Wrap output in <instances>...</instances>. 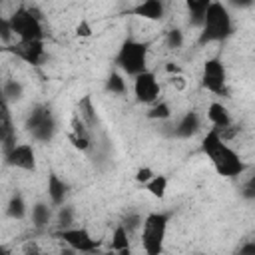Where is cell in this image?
<instances>
[{
  "mask_svg": "<svg viewBox=\"0 0 255 255\" xmlns=\"http://www.w3.org/2000/svg\"><path fill=\"white\" fill-rule=\"evenodd\" d=\"M56 237L62 239L68 247L76 249L78 253H98L100 241L94 239L86 229L82 227H68V229H58Z\"/></svg>",
  "mask_w": 255,
  "mask_h": 255,
  "instance_id": "8",
  "label": "cell"
},
{
  "mask_svg": "<svg viewBox=\"0 0 255 255\" xmlns=\"http://www.w3.org/2000/svg\"><path fill=\"white\" fill-rule=\"evenodd\" d=\"M24 253H26V255H44L36 243H28V245H26V249H24Z\"/></svg>",
  "mask_w": 255,
  "mask_h": 255,
  "instance_id": "36",
  "label": "cell"
},
{
  "mask_svg": "<svg viewBox=\"0 0 255 255\" xmlns=\"http://www.w3.org/2000/svg\"><path fill=\"white\" fill-rule=\"evenodd\" d=\"M82 120H84V124L92 129V128H96L98 126V114H96V106H94V102H92V96L88 94V96H84L80 102H78V112H76Z\"/></svg>",
  "mask_w": 255,
  "mask_h": 255,
  "instance_id": "19",
  "label": "cell"
},
{
  "mask_svg": "<svg viewBox=\"0 0 255 255\" xmlns=\"http://www.w3.org/2000/svg\"><path fill=\"white\" fill-rule=\"evenodd\" d=\"M201 151L207 155L215 171L223 177H239L247 171V163L241 159V155L219 135L217 129H209L201 139Z\"/></svg>",
  "mask_w": 255,
  "mask_h": 255,
  "instance_id": "1",
  "label": "cell"
},
{
  "mask_svg": "<svg viewBox=\"0 0 255 255\" xmlns=\"http://www.w3.org/2000/svg\"><path fill=\"white\" fill-rule=\"evenodd\" d=\"M68 137H70V143L80 151H88L90 145H92V137H80V135H74V133H70Z\"/></svg>",
  "mask_w": 255,
  "mask_h": 255,
  "instance_id": "31",
  "label": "cell"
},
{
  "mask_svg": "<svg viewBox=\"0 0 255 255\" xmlns=\"http://www.w3.org/2000/svg\"><path fill=\"white\" fill-rule=\"evenodd\" d=\"M129 14L139 16V18H143V20L157 22V20L163 18V14H165V6H163L161 0H145V2L135 4V6L129 10Z\"/></svg>",
  "mask_w": 255,
  "mask_h": 255,
  "instance_id": "15",
  "label": "cell"
},
{
  "mask_svg": "<svg viewBox=\"0 0 255 255\" xmlns=\"http://www.w3.org/2000/svg\"><path fill=\"white\" fill-rule=\"evenodd\" d=\"M149 120H159V122H167L171 118V106L167 102H155L149 112H147Z\"/></svg>",
  "mask_w": 255,
  "mask_h": 255,
  "instance_id": "25",
  "label": "cell"
},
{
  "mask_svg": "<svg viewBox=\"0 0 255 255\" xmlns=\"http://www.w3.org/2000/svg\"><path fill=\"white\" fill-rule=\"evenodd\" d=\"M104 255H131V247L129 249H122V251H108V253H104Z\"/></svg>",
  "mask_w": 255,
  "mask_h": 255,
  "instance_id": "38",
  "label": "cell"
},
{
  "mask_svg": "<svg viewBox=\"0 0 255 255\" xmlns=\"http://www.w3.org/2000/svg\"><path fill=\"white\" fill-rule=\"evenodd\" d=\"M24 128L26 131L36 139V141H44L48 143L54 135H56V118H54V112L48 104H38L30 110L26 122H24Z\"/></svg>",
  "mask_w": 255,
  "mask_h": 255,
  "instance_id": "6",
  "label": "cell"
},
{
  "mask_svg": "<svg viewBox=\"0 0 255 255\" xmlns=\"http://www.w3.org/2000/svg\"><path fill=\"white\" fill-rule=\"evenodd\" d=\"M22 96H24V86L18 80H6L2 84V102L12 104V102L22 100Z\"/></svg>",
  "mask_w": 255,
  "mask_h": 255,
  "instance_id": "21",
  "label": "cell"
},
{
  "mask_svg": "<svg viewBox=\"0 0 255 255\" xmlns=\"http://www.w3.org/2000/svg\"><path fill=\"white\" fill-rule=\"evenodd\" d=\"M52 205L44 203V201H38L32 205V211H30V217H32V225L36 229H46L52 221Z\"/></svg>",
  "mask_w": 255,
  "mask_h": 255,
  "instance_id": "18",
  "label": "cell"
},
{
  "mask_svg": "<svg viewBox=\"0 0 255 255\" xmlns=\"http://www.w3.org/2000/svg\"><path fill=\"white\" fill-rule=\"evenodd\" d=\"M151 197H155V199H163L165 197V191H167V175H157L155 173V177L153 179H149L145 185H141Z\"/></svg>",
  "mask_w": 255,
  "mask_h": 255,
  "instance_id": "22",
  "label": "cell"
},
{
  "mask_svg": "<svg viewBox=\"0 0 255 255\" xmlns=\"http://www.w3.org/2000/svg\"><path fill=\"white\" fill-rule=\"evenodd\" d=\"M8 52H12L16 58L24 60L30 66H40L46 60V48H44V40L40 42H18L10 48H6Z\"/></svg>",
  "mask_w": 255,
  "mask_h": 255,
  "instance_id": "11",
  "label": "cell"
},
{
  "mask_svg": "<svg viewBox=\"0 0 255 255\" xmlns=\"http://www.w3.org/2000/svg\"><path fill=\"white\" fill-rule=\"evenodd\" d=\"M126 90H128V86H126L124 74L114 70V72L106 78V92L116 94V96H122V94H126Z\"/></svg>",
  "mask_w": 255,
  "mask_h": 255,
  "instance_id": "24",
  "label": "cell"
},
{
  "mask_svg": "<svg viewBox=\"0 0 255 255\" xmlns=\"http://www.w3.org/2000/svg\"><path fill=\"white\" fill-rule=\"evenodd\" d=\"M165 70H167V72H171V74H175V76H179V68H177V66H173V64H167V66H165Z\"/></svg>",
  "mask_w": 255,
  "mask_h": 255,
  "instance_id": "39",
  "label": "cell"
},
{
  "mask_svg": "<svg viewBox=\"0 0 255 255\" xmlns=\"http://www.w3.org/2000/svg\"><path fill=\"white\" fill-rule=\"evenodd\" d=\"M241 197L247 199V201H255V171L241 185Z\"/></svg>",
  "mask_w": 255,
  "mask_h": 255,
  "instance_id": "29",
  "label": "cell"
},
{
  "mask_svg": "<svg viewBox=\"0 0 255 255\" xmlns=\"http://www.w3.org/2000/svg\"><path fill=\"white\" fill-rule=\"evenodd\" d=\"M122 225L126 227V231L131 235L133 231H141V225H143V219H141V215L139 213H128L126 217H124V221H122Z\"/></svg>",
  "mask_w": 255,
  "mask_h": 255,
  "instance_id": "28",
  "label": "cell"
},
{
  "mask_svg": "<svg viewBox=\"0 0 255 255\" xmlns=\"http://www.w3.org/2000/svg\"><path fill=\"white\" fill-rule=\"evenodd\" d=\"M46 191H48V199H50V205L52 207H62L64 201H66V195L70 191V185L58 177V173H48V185H46Z\"/></svg>",
  "mask_w": 255,
  "mask_h": 255,
  "instance_id": "14",
  "label": "cell"
},
{
  "mask_svg": "<svg viewBox=\"0 0 255 255\" xmlns=\"http://www.w3.org/2000/svg\"><path fill=\"white\" fill-rule=\"evenodd\" d=\"M133 96L139 104H155L159 98V82L155 72L147 70L133 78Z\"/></svg>",
  "mask_w": 255,
  "mask_h": 255,
  "instance_id": "9",
  "label": "cell"
},
{
  "mask_svg": "<svg viewBox=\"0 0 255 255\" xmlns=\"http://www.w3.org/2000/svg\"><path fill=\"white\" fill-rule=\"evenodd\" d=\"M153 177H155V173H153V169L147 167V165H145V167H139V169L135 171V181H137L139 185H145V183H147L149 179H153Z\"/></svg>",
  "mask_w": 255,
  "mask_h": 255,
  "instance_id": "32",
  "label": "cell"
},
{
  "mask_svg": "<svg viewBox=\"0 0 255 255\" xmlns=\"http://www.w3.org/2000/svg\"><path fill=\"white\" fill-rule=\"evenodd\" d=\"M235 255H255V239L253 241H245L237 251Z\"/></svg>",
  "mask_w": 255,
  "mask_h": 255,
  "instance_id": "33",
  "label": "cell"
},
{
  "mask_svg": "<svg viewBox=\"0 0 255 255\" xmlns=\"http://www.w3.org/2000/svg\"><path fill=\"white\" fill-rule=\"evenodd\" d=\"M76 34H78L80 38H86V36H90V34H92V26H90L86 20H82V22L76 26Z\"/></svg>",
  "mask_w": 255,
  "mask_h": 255,
  "instance_id": "34",
  "label": "cell"
},
{
  "mask_svg": "<svg viewBox=\"0 0 255 255\" xmlns=\"http://www.w3.org/2000/svg\"><path fill=\"white\" fill-rule=\"evenodd\" d=\"M169 219H171V213L167 211H153L143 217L139 241H141V249L145 255H163Z\"/></svg>",
  "mask_w": 255,
  "mask_h": 255,
  "instance_id": "3",
  "label": "cell"
},
{
  "mask_svg": "<svg viewBox=\"0 0 255 255\" xmlns=\"http://www.w3.org/2000/svg\"><path fill=\"white\" fill-rule=\"evenodd\" d=\"M147 42H139L133 38H128L122 42L118 54H116V66L122 74L137 78L139 74L147 72Z\"/></svg>",
  "mask_w": 255,
  "mask_h": 255,
  "instance_id": "4",
  "label": "cell"
},
{
  "mask_svg": "<svg viewBox=\"0 0 255 255\" xmlns=\"http://www.w3.org/2000/svg\"><path fill=\"white\" fill-rule=\"evenodd\" d=\"M58 255H78V251L66 245V247H62V249H60V253H58Z\"/></svg>",
  "mask_w": 255,
  "mask_h": 255,
  "instance_id": "37",
  "label": "cell"
},
{
  "mask_svg": "<svg viewBox=\"0 0 255 255\" xmlns=\"http://www.w3.org/2000/svg\"><path fill=\"white\" fill-rule=\"evenodd\" d=\"M201 86L203 90L215 96H227V72L219 58H209L201 70Z\"/></svg>",
  "mask_w": 255,
  "mask_h": 255,
  "instance_id": "7",
  "label": "cell"
},
{
  "mask_svg": "<svg viewBox=\"0 0 255 255\" xmlns=\"http://www.w3.org/2000/svg\"><path fill=\"white\" fill-rule=\"evenodd\" d=\"M110 249L112 251H122V249H129V233L126 231V227L120 223L110 239Z\"/></svg>",
  "mask_w": 255,
  "mask_h": 255,
  "instance_id": "23",
  "label": "cell"
},
{
  "mask_svg": "<svg viewBox=\"0 0 255 255\" xmlns=\"http://www.w3.org/2000/svg\"><path fill=\"white\" fill-rule=\"evenodd\" d=\"M183 32L179 30V28H171L167 34H165V46L169 48V50H179L181 46H183Z\"/></svg>",
  "mask_w": 255,
  "mask_h": 255,
  "instance_id": "27",
  "label": "cell"
},
{
  "mask_svg": "<svg viewBox=\"0 0 255 255\" xmlns=\"http://www.w3.org/2000/svg\"><path fill=\"white\" fill-rule=\"evenodd\" d=\"M197 255H201V253H197Z\"/></svg>",
  "mask_w": 255,
  "mask_h": 255,
  "instance_id": "41",
  "label": "cell"
},
{
  "mask_svg": "<svg viewBox=\"0 0 255 255\" xmlns=\"http://www.w3.org/2000/svg\"><path fill=\"white\" fill-rule=\"evenodd\" d=\"M26 213H28V209H26V201H24L22 193H20V191H14V193L10 195V199H8L6 215H8L10 219H24Z\"/></svg>",
  "mask_w": 255,
  "mask_h": 255,
  "instance_id": "20",
  "label": "cell"
},
{
  "mask_svg": "<svg viewBox=\"0 0 255 255\" xmlns=\"http://www.w3.org/2000/svg\"><path fill=\"white\" fill-rule=\"evenodd\" d=\"M0 141H2V153L6 155L8 151H12L18 141H16V128L12 122V114H10V104L2 102V120H0Z\"/></svg>",
  "mask_w": 255,
  "mask_h": 255,
  "instance_id": "13",
  "label": "cell"
},
{
  "mask_svg": "<svg viewBox=\"0 0 255 255\" xmlns=\"http://www.w3.org/2000/svg\"><path fill=\"white\" fill-rule=\"evenodd\" d=\"M207 120L211 122L213 129H217V131H221V129H225V128H229V126H233V120H231L229 110H227L223 104H219V102L209 104V108H207Z\"/></svg>",
  "mask_w": 255,
  "mask_h": 255,
  "instance_id": "16",
  "label": "cell"
},
{
  "mask_svg": "<svg viewBox=\"0 0 255 255\" xmlns=\"http://www.w3.org/2000/svg\"><path fill=\"white\" fill-rule=\"evenodd\" d=\"M171 128V131H169V135L171 137H177V139H189V137H193L199 129H201V118H199V114L195 112V110H189V112H185L173 126H169Z\"/></svg>",
  "mask_w": 255,
  "mask_h": 255,
  "instance_id": "12",
  "label": "cell"
},
{
  "mask_svg": "<svg viewBox=\"0 0 255 255\" xmlns=\"http://www.w3.org/2000/svg\"><path fill=\"white\" fill-rule=\"evenodd\" d=\"M12 36H14V32H12L10 20H8V18H4V16H0V40H2L4 44H10Z\"/></svg>",
  "mask_w": 255,
  "mask_h": 255,
  "instance_id": "30",
  "label": "cell"
},
{
  "mask_svg": "<svg viewBox=\"0 0 255 255\" xmlns=\"http://www.w3.org/2000/svg\"><path fill=\"white\" fill-rule=\"evenodd\" d=\"M4 163L22 171H36V151L30 143H18L4 155Z\"/></svg>",
  "mask_w": 255,
  "mask_h": 255,
  "instance_id": "10",
  "label": "cell"
},
{
  "mask_svg": "<svg viewBox=\"0 0 255 255\" xmlns=\"http://www.w3.org/2000/svg\"><path fill=\"white\" fill-rule=\"evenodd\" d=\"M10 26L18 42H40L44 40L42 16L34 6H18L12 16H8Z\"/></svg>",
  "mask_w": 255,
  "mask_h": 255,
  "instance_id": "5",
  "label": "cell"
},
{
  "mask_svg": "<svg viewBox=\"0 0 255 255\" xmlns=\"http://www.w3.org/2000/svg\"><path fill=\"white\" fill-rule=\"evenodd\" d=\"M185 6H187V14H189V26L201 28L203 22H205V14H207L211 2L209 0H189Z\"/></svg>",
  "mask_w": 255,
  "mask_h": 255,
  "instance_id": "17",
  "label": "cell"
},
{
  "mask_svg": "<svg viewBox=\"0 0 255 255\" xmlns=\"http://www.w3.org/2000/svg\"><path fill=\"white\" fill-rule=\"evenodd\" d=\"M231 34H233V20H231L227 6L221 2H211L209 10L205 14V22L201 26L197 44L207 46L211 42H223Z\"/></svg>",
  "mask_w": 255,
  "mask_h": 255,
  "instance_id": "2",
  "label": "cell"
},
{
  "mask_svg": "<svg viewBox=\"0 0 255 255\" xmlns=\"http://www.w3.org/2000/svg\"><path fill=\"white\" fill-rule=\"evenodd\" d=\"M169 82H171V86H173L175 90H183V88H185V78H183L181 74H179V76H173Z\"/></svg>",
  "mask_w": 255,
  "mask_h": 255,
  "instance_id": "35",
  "label": "cell"
},
{
  "mask_svg": "<svg viewBox=\"0 0 255 255\" xmlns=\"http://www.w3.org/2000/svg\"><path fill=\"white\" fill-rule=\"evenodd\" d=\"M74 223V207L72 205H62L58 207V225L60 229H68Z\"/></svg>",
  "mask_w": 255,
  "mask_h": 255,
  "instance_id": "26",
  "label": "cell"
},
{
  "mask_svg": "<svg viewBox=\"0 0 255 255\" xmlns=\"http://www.w3.org/2000/svg\"><path fill=\"white\" fill-rule=\"evenodd\" d=\"M0 255H12V249H10L8 245H2V247H0Z\"/></svg>",
  "mask_w": 255,
  "mask_h": 255,
  "instance_id": "40",
  "label": "cell"
}]
</instances>
